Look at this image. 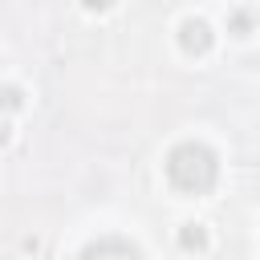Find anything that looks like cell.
Listing matches in <instances>:
<instances>
[{"mask_svg": "<svg viewBox=\"0 0 260 260\" xmlns=\"http://www.w3.org/2000/svg\"><path fill=\"white\" fill-rule=\"evenodd\" d=\"M20 102H24V98H20L16 85H0V106H4V110H16Z\"/></svg>", "mask_w": 260, "mask_h": 260, "instance_id": "5b68a950", "label": "cell"}, {"mask_svg": "<svg viewBox=\"0 0 260 260\" xmlns=\"http://www.w3.org/2000/svg\"><path fill=\"white\" fill-rule=\"evenodd\" d=\"M167 179L171 187H179L183 195H203L215 187L219 179V158L211 146L203 142H179L171 154H167Z\"/></svg>", "mask_w": 260, "mask_h": 260, "instance_id": "6da1fadb", "label": "cell"}, {"mask_svg": "<svg viewBox=\"0 0 260 260\" xmlns=\"http://www.w3.org/2000/svg\"><path fill=\"white\" fill-rule=\"evenodd\" d=\"M232 28L244 32V28H248V12H232Z\"/></svg>", "mask_w": 260, "mask_h": 260, "instance_id": "8992f818", "label": "cell"}, {"mask_svg": "<svg viewBox=\"0 0 260 260\" xmlns=\"http://www.w3.org/2000/svg\"><path fill=\"white\" fill-rule=\"evenodd\" d=\"M179 45H183V53L203 57V53L211 49V28H207V20H199V16L183 20V28H179Z\"/></svg>", "mask_w": 260, "mask_h": 260, "instance_id": "7a4b0ae2", "label": "cell"}, {"mask_svg": "<svg viewBox=\"0 0 260 260\" xmlns=\"http://www.w3.org/2000/svg\"><path fill=\"white\" fill-rule=\"evenodd\" d=\"M0 142H8V122H0Z\"/></svg>", "mask_w": 260, "mask_h": 260, "instance_id": "52a82bcc", "label": "cell"}, {"mask_svg": "<svg viewBox=\"0 0 260 260\" xmlns=\"http://www.w3.org/2000/svg\"><path fill=\"white\" fill-rule=\"evenodd\" d=\"M81 260H142V252L126 240H98L81 252Z\"/></svg>", "mask_w": 260, "mask_h": 260, "instance_id": "3957f363", "label": "cell"}, {"mask_svg": "<svg viewBox=\"0 0 260 260\" xmlns=\"http://www.w3.org/2000/svg\"><path fill=\"white\" fill-rule=\"evenodd\" d=\"M179 244H183L187 252H203V248H207V232H203V223H183Z\"/></svg>", "mask_w": 260, "mask_h": 260, "instance_id": "277c9868", "label": "cell"}]
</instances>
